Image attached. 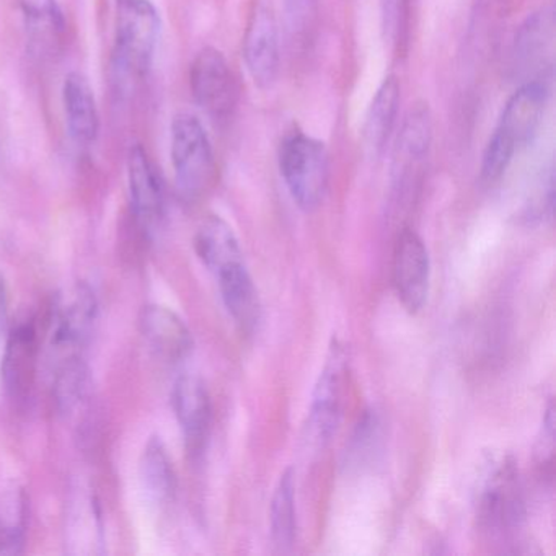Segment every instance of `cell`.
<instances>
[{"label": "cell", "instance_id": "9a60e30c", "mask_svg": "<svg viewBox=\"0 0 556 556\" xmlns=\"http://www.w3.org/2000/svg\"><path fill=\"white\" fill-rule=\"evenodd\" d=\"M97 318V298L87 285H77L54 315L53 343L63 350L83 346Z\"/></svg>", "mask_w": 556, "mask_h": 556}, {"label": "cell", "instance_id": "30bf717a", "mask_svg": "<svg viewBox=\"0 0 556 556\" xmlns=\"http://www.w3.org/2000/svg\"><path fill=\"white\" fill-rule=\"evenodd\" d=\"M128 184L132 213L144 232H154L165 216V187L148 151L132 144L128 154Z\"/></svg>", "mask_w": 556, "mask_h": 556}, {"label": "cell", "instance_id": "e0dca14e", "mask_svg": "<svg viewBox=\"0 0 556 556\" xmlns=\"http://www.w3.org/2000/svg\"><path fill=\"white\" fill-rule=\"evenodd\" d=\"M67 131L80 148H89L99 138L100 116L89 79L80 73H70L63 86Z\"/></svg>", "mask_w": 556, "mask_h": 556}, {"label": "cell", "instance_id": "7a4b0ae2", "mask_svg": "<svg viewBox=\"0 0 556 556\" xmlns=\"http://www.w3.org/2000/svg\"><path fill=\"white\" fill-rule=\"evenodd\" d=\"M161 35V15L151 0H119L113 73L126 86L148 76Z\"/></svg>", "mask_w": 556, "mask_h": 556}, {"label": "cell", "instance_id": "5b68a950", "mask_svg": "<svg viewBox=\"0 0 556 556\" xmlns=\"http://www.w3.org/2000/svg\"><path fill=\"white\" fill-rule=\"evenodd\" d=\"M477 517L488 532L506 533L523 517L519 473L509 458L494 462L478 494Z\"/></svg>", "mask_w": 556, "mask_h": 556}, {"label": "cell", "instance_id": "484cf974", "mask_svg": "<svg viewBox=\"0 0 556 556\" xmlns=\"http://www.w3.org/2000/svg\"><path fill=\"white\" fill-rule=\"evenodd\" d=\"M286 27L294 43L307 45L318 22V0H282Z\"/></svg>", "mask_w": 556, "mask_h": 556}, {"label": "cell", "instance_id": "603a6c76", "mask_svg": "<svg viewBox=\"0 0 556 556\" xmlns=\"http://www.w3.org/2000/svg\"><path fill=\"white\" fill-rule=\"evenodd\" d=\"M271 536L275 545L281 552H288L295 542V481L294 471L291 468L279 478L278 486L271 500Z\"/></svg>", "mask_w": 556, "mask_h": 556}, {"label": "cell", "instance_id": "cb8c5ba5", "mask_svg": "<svg viewBox=\"0 0 556 556\" xmlns=\"http://www.w3.org/2000/svg\"><path fill=\"white\" fill-rule=\"evenodd\" d=\"M67 532L73 545L83 543L79 553H96V545L102 543V519L93 494L80 493L71 510Z\"/></svg>", "mask_w": 556, "mask_h": 556}, {"label": "cell", "instance_id": "83f0119b", "mask_svg": "<svg viewBox=\"0 0 556 556\" xmlns=\"http://www.w3.org/2000/svg\"><path fill=\"white\" fill-rule=\"evenodd\" d=\"M553 448H555V408H553V403H549L542 422L539 447H536V457H539L540 465H543V467L552 464Z\"/></svg>", "mask_w": 556, "mask_h": 556}, {"label": "cell", "instance_id": "44dd1931", "mask_svg": "<svg viewBox=\"0 0 556 556\" xmlns=\"http://www.w3.org/2000/svg\"><path fill=\"white\" fill-rule=\"evenodd\" d=\"M400 105V83L395 76H389L374 96L364 125V144L367 152L380 155L389 144L395 128Z\"/></svg>", "mask_w": 556, "mask_h": 556}, {"label": "cell", "instance_id": "4fadbf2b", "mask_svg": "<svg viewBox=\"0 0 556 556\" xmlns=\"http://www.w3.org/2000/svg\"><path fill=\"white\" fill-rule=\"evenodd\" d=\"M139 328L155 356L167 363H180L193 351V337L187 324L164 305L142 308Z\"/></svg>", "mask_w": 556, "mask_h": 556}, {"label": "cell", "instance_id": "7402d4cb", "mask_svg": "<svg viewBox=\"0 0 556 556\" xmlns=\"http://www.w3.org/2000/svg\"><path fill=\"white\" fill-rule=\"evenodd\" d=\"M142 488L155 503H167L175 493V471L161 438H152L139 465Z\"/></svg>", "mask_w": 556, "mask_h": 556}, {"label": "cell", "instance_id": "9c48e42d", "mask_svg": "<svg viewBox=\"0 0 556 556\" xmlns=\"http://www.w3.org/2000/svg\"><path fill=\"white\" fill-rule=\"evenodd\" d=\"M428 250L418 233L406 229L400 233L393 252L392 278L399 301L409 314L425 307L429 291Z\"/></svg>", "mask_w": 556, "mask_h": 556}, {"label": "cell", "instance_id": "d6986e66", "mask_svg": "<svg viewBox=\"0 0 556 556\" xmlns=\"http://www.w3.org/2000/svg\"><path fill=\"white\" fill-rule=\"evenodd\" d=\"M18 8L35 53H58L66 34V21L56 0H18Z\"/></svg>", "mask_w": 556, "mask_h": 556}, {"label": "cell", "instance_id": "2e32d148", "mask_svg": "<svg viewBox=\"0 0 556 556\" xmlns=\"http://www.w3.org/2000/svg\"><path fill=\"white\" fill-rule=\"evenodd\" d=\"M432 142V116L425 102L412 106L403 119L393 148V174L406 178L428 159Z\"/></svg>", "mask_w": 556, "mask_h": 556}, {"label": "cell", "instance_id": "5bb4252c", "mask_svg": "<svg viewBox=\"0 0 556 556\" xmlns=\"http://www.w3.org/2000/svg\"><path fill=\"white\" fill-rule=\"evenodd\" d=\"M344 356L340 348L331 350L330 357L318 377L312 396L311 431L325 442L337 431L343 402Z\"/></svg>", "mask_w": 556, "mask_h": 556}, {"label": "cell", "instance_id": "4316f807", "mask_svg": "<svg viewBox=\"0 0 556 556\" xmlns=\"http://www.w3.org/2000/svg\"><path fill=\"white\" fill-rule=\"evenodd\" d=\"M380 12L386 40L395 45L396 50H405L408 43V0H380Z\"/></svg>", "mask_w": 556, "mask_h": 556}, {"label": "cell", "instance_id": "ffe728a7", "mask_svg": "<svg viewBox=\"0 0 556 556\" xmlns=\"http://www.w3.org/2000/svg\"><path fill=\"white\" fill-rule=\"evenodd\" d=\"M194 250L207 269L217 275L229 266L243 263V253L232 227L219 216H207L198 227Z\"/></svg>", "mask_w": 556, "mask_h": 556}, {"label": "cell", "instance_id": "ac0fdd59", "mask_svg": "<svg viewBox=\"0 0 556 556\" xmlns=\"http://www.w3.org/2000/svg\"><path fill=\"white\" fill-rule=\"evenodd\" d=\"M216 278L224 305L237 327L245 333L255 330L260 320V298L245 263H237L223 269L217 273Z\"/></svg>", "mask_w": 556, "mask_h": 556}, {"label": "cell", "instance_id": "8fae6325", "mask_svg": "<svg viewBox=\"0 0 556 556\" xmlns=\"http://www.w3.org/2000/svg\"><path fill=\"white\" fill-rule=\"evenodd\" d=\"M172 405L184 431L188 452L200 454L211 426V399L203 380L194 376L180 377L172 392Z\"/></svg>", "mask_w": 556, "mask_h": 556}, {"label": "cell", "instance_id": "277c9868", "mask_svg": "<svg viewBox=\"0 0 556 556\" xmlns=\"http://www.w3.org/2000/svg\"><path fill=\"white\" fill-rule=\"evenodd\" d=\"M328 152L324 142L304 132H291L279 148V172L301 210L314 211L328 185Z\"/></svg>", "mask_w": 556, "mask_h": 556}, {"label": "cell", "instance_id": "f1b7e54d", "mask_svg": "<svg viewBox=\"0 0 556 556\" xmlns=\"http://www.w3.org/2000/svg\"><path fill=\"white\" fill-rule=\"evenodd\" d=\"M9 311V291L5 276L0 273V331L4 330L5 321H8Z\"/></svg>", "mask_w": 556, "mask_h": 556}, {"label": "cell", "instance_id": "7c38bea8", "mask_svg": "<svg viewBox=\"0 0 556 556\" xmlns=\"http://www.w3.org/2000/svg\"><path fill=\"white\" fill-rule=\"evenodd\" d=\"M38 333L30 321L18 324L9 334L2 357V382L12 399L25 400L37 376Z\"/></svg>", "mask_w": 556, "mask_h": 556}, {"label": "cell", "instance_id": "ba28073f", "mask_svg": "<svg viewBox=\"0 0 556 556\" xmlns=\"http://www.w3.org/2000/svg\"><path fill=\"white\" fill-rule=\"evenodd\" d=\"M555 12L542 9L527 18L514 43V70L526 83L546 84L555 61Z\"/></svg>", "mask_w": 556, "mask_h": 556}, {"label": "cell", "instance_id": "3957f363", "mask_svg": "<svg viewBox=\"0 0 556 556\" xmlns=\"http://www.w3.org/2000/svg\"><path fill=\"white\" fill-rule=\"evenodd\" d=\"M172 164L181 197L203 198L216 180V159L206 128L193 113L181 112L172 122Z\"/></svg>", "mask_w": 556, "mask_h": 556}, {"label": "cell", "instance_id": "8992f818", "mask_svg": "<svg viewBox=\"0 0 556 556\" xmlns=\"http://www.w3.org/2000/svg\"><path fill=\"white\" fill-rule=\"evenodd\" d=\"M243 58L253 83L269 89L278 79L281 45L273 0H255L243 37Z\"/></svg>", "mask_w": 556, "mask_h": 556}, {"label": "cell", "instance_id": "d4e9b609", "mask_svg": "<svg viewBox=\"0 0 556 556\" xmlns=\"http://www.w3.org/2000/svg\"><path fill=\"white\" fill-rule=\"evenodd\" d=\"M89 386V369L83 357L71 354L58 367L53 396L61 413H70L79 405Z\"/></svg>", "mask_w": 556, "mask_h": 556}, {"label": "cell", "instance_id": "52a82bcc", "mask_svg": "<svg viewBox=\"0 0 556 556\" xmlns=\"http://www.w3.org/2000/svg\"><path fill=\"white\" fill-rule=\"evenodd\" d=\"M194 102L213 118L224 119L237 103V83L226 56L216 48H204L190 67Z\"/></svg>", "mask_w": 556, "mask_h": 556}, {"label": "cell", "instance_id": "6da1fadb", "mask_svg": "<svg viewBox=\"0 0 556 556\" xmlns=\"http://www.w3.org/2000/svg\"><path fill=\"white\" fill-rule=\"evenodd\" d=\"M548 100L543 83H523L507 100L481 161V180L494 184L506 174L520 149L532 142Z\"/></svg>", "mask_w": 556, "mask_h": 556}]
</instances>
